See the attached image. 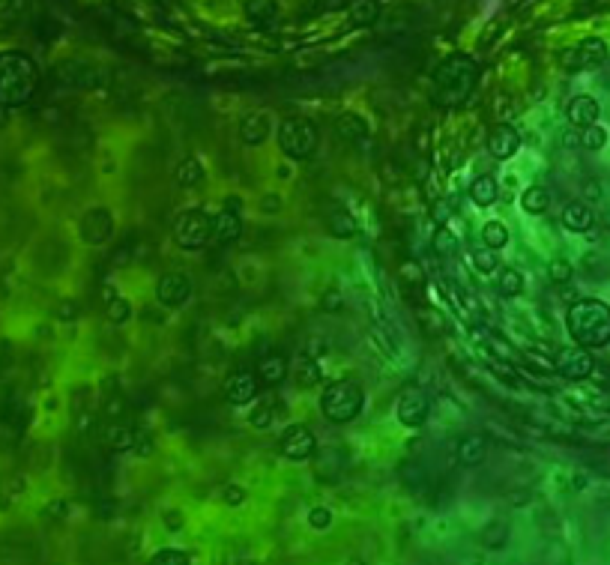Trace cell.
<instances>
[{
  "label": "cell",
  "mask_w": 610,
  "mask_h": 565,
  "mask_svg": "<svg viewBox=\"0 0 610 565\" xmlns=\"http://www.w3.org/2000/svg\"><path fill=\"white\" fill-rule=\"evenodd\" d=\"M479 84V63L467 54H452L434 69V102L458 108L473 96Z\"/></svg>",
  "instance_id": "6da1fadb"
},
{
  "label": "cell",
  "mask_w": 610,
  "mask_h": 565,
  "mask_svg": "<svg viewBox=\"0 0 610 565\" xmlns=\"http://www.w3.org/2000/svg\"><path fill=\"white\" fill-rule=\"evenodd\" d=\"M39 87V69L24 51H0V108H24Z\"/></svg>",
  "instance_id": "7a4b0ae2"
},
{
  "label": "cell",
  "mask_w": 610,
  "mask_h": 565,
  "mask_svg": "<svg viewBox=\"0 0 610 565\" xmlns=\"http://www.w3.org/2000/svg\"><path fill=\"white\" fill-rule=\"evenodd\" d=\"M569 335L575 344L598 350L610 344V305L602 299H578L566 317Z\"/></svg>",
  "instance_id": "3957f363"
},
{
  "label": "cell",
  "mask_w": 610,
  "mask_h": 565,
  "mask_svg": "<svg viewBox=\"0 0 610 565\" xmlns=\"http://www.w3.org/2000/svg\"><path fill=\"white\" fill-rule=\"evenodd\" d=\"M365 407V392L356 380H335L321 392V413L335 425H347Z\"/></svg>",
  "instance_id": "277c9868"
},
{
  "label": "cell",
  "mask_w": 610,
  "mask_h": 565,
  "mask_svg": "<svg viewBox=\"0 0 610 565\" xmlns=\"http://www.w3.org/2000/svg\"><path fill=\"white\" fill-rule=\"evenodd\" d=\"M321 132L308 117H287L278 126V150L285 152L290 161H305L314 156Z\"/></svg>",
  "instance_id": "5b68a950"
},
{
  "label": "cell",
  "mask_w": 610,
  "mask_h": 565,
  "mask_svg": "<svg viewBox=\"0 0 610 565\" xmlns=\"http://www.w3.org/2000/svg\"><path fill=\"white\" fill-rule=\"evenodd\" d=\"M174 242L183 251H201L213 242V219L204 210H186L174 221Z\"/></svg>",
  "instance_id": "8992f818"
},
{
  "label": "cell",
  "mask_w": 610,
  "mask_h": 565,
  "mask_svg": "<svg viewBox=\"0 0 610 565\" xmlns=\"http://www.w3.org/2000/svg\"><path fill=\"white\" fill-rule=\"evenodd\" d=\"M395 419L404 428H422L431 419V398L419 386H407L395 401Z\"/></svg>",
  "instance_id": "52a82bcc"
},
{
  "label": "cell",
  "mask_w": 610,
  "mask_h": 565,
  "mask_svg": "<svg viewBox=\"0 0 610 565\" xmlns=\"http://www.w3.org/2000/svg\"><path fill=\"white\" fill-rule=\"evenodd\" d=\"M553 371L560 377H566V380H587V377H593V371H595V359L580 344L562 347L560 353L553 356Z\"/></svg>",
  "instance_id": "ba28073f"
},
{
  "label": "cell",
  "mask_w": 610,
  "mask_h": 565,
  "mask_svg": "<svg viewBox=\"0 0 610 565\" xmlns=\"http://www.w3.org/2000/svg\"><path fill=\"white\" fill-rule=\"evenodd\" d=\"M195 284L186 272H165L156 281V302L165 305V308H180L192 299Z\"/></svg>",
  "instance_id": "9c48e42d"
},
{
  "label": "cell",
  "mask_w": 610,
  "mask_h": 565,
  "mask_svg": "<svg viewBox=\"0 0 610 565\" xmlns=\"http://www.w3.org/2000/svg\"><path fill=\"white\" fill-rule=\"evenodd\" d=\"M242 237V204L236 201V195L227 197L225 210L213 219V242L218 246H231Z\"/></svg>",
  "instance_id": "30bf717a"
},
{
  "label": "cell",
  "mask_w": 610,
  "mask_h": 565,
  "mask_svg": "<svg viewBox=\"0 0 610 565\" xmlns=\"http://www.w3.org/2000/svg\"><path fill=\"white\" fill-rule=\"evenodd\" d=\"M317 452V437L308 425H290L281 434V455L287 461H308Z\"/></svg>",
  "instance_id": "8fae6325"
},
{
  "label": "cell",
  "mask_w": 610,
  "mask_h": 565,
  "mask_svg": "<svg viewBox=\"0 0 610 565\" xmlns=\"http://www.w3.org/2000/svg\"><path fill=\"white\" fill-rule=\"evenodd\" d=\"M604 60H607V45H604V39H598V36L580 39L575 48L566 51V57H562V63H566L569 69H593V66H602Z\"/></svg>",
  "instance_id": "7c38bea8"
},
{
  "label": "cell",
  "mask_w": 610,
  "mask_h": 565,
  "mask_svg": "<svg viewBox=\"0 0 610 565\" xmlns=\"http://www.w3.org/2000/svg\"><path fill=\"white\" fill-rule=\"evenodd\" d=\"M258 398V377L251 371H233L225 380V401L233 407H245Z\"/></svg>",
  "instance_id": "4fadbf2b"
},
{
  "label": "cell",
  "mask_w": 610,
  "mask_h": 565,
  "mask_svg": "<svg viewBox=\"0 0 610 565\" xmlns=\"http://www.w3.org/2000/svg\"><path fill=\"white\" fill-rule=\"evenodd\" d=\"M111 233H114V219L108 210H90L84 221H81V237L90 246H102V242L111 239Z\"/></svg>",
  "instance_id": "5bb4252c"
},
{
  "label": "cell",
  "mask_w": 610,
  "mask_h": 565,
  "mask_svg": "<svg viewBox=\"0 0 610 565\" xmlns=\"http://www.w3.org/2000/svg\"><path fill=\"white\" fill-rule=\"evenodd\" d=\"M517 147H521V135H517L515 126L503 123V126H494V129H490V135H488V152L497 161L512 159L517 152Z\"/></svg>",
  "instance_id": "9a60e30c"
},
{
  "label": "cell",
  "mask_w": 610,
  "mask_h": 565,
  "mask_svg": "<svg viewBox=\"0 0 610 565\" xmlns=\"http://www.w3.org/2000/svg\"><path fill=\"white\" fill-rule=\"evenodd\" d=\"M566 114H569V123L575 126V129H587V126L598 123V117H602V105L595 102V96L580 93V96H575L569 102Z\"/></svg>",
  "instance_id": "2e32d148"
},
{
  "label": "cell",
  "mask_w": 610,
  "mask_h": 565,
  "mask_svg": "<svg viewBox=\"0 0 610 565\" xmlns=\"http://www.w3.org/2000/svg\"><path fill=\"white\" fill-rule=\"evenodd\" d=\"M267 135H269V117L263 111H251L240 120V138H242V143H249V147L263 143Z\"/></svg>",
  "instance_id": "e0dca14e"
},
{
  "label": "cell",
  "mask_w": 610,
  "mask_h": 565,
  "mask_svg": "<svg viewBox=\"0 0 610 565\" xmlns=\"http://www.w3.org/2000/svg\"><path fill=\"white\" fill-rule=\"evenodd\" d=\"M593 221H595L593 210L580 201H571V204H566V210H562V228L571 233H587L593 228Z\"/></svg>",
  "instance_id": "ac0fdd59"
},
{
  "label": "cell",
  "mask_w": 610,
  "mask_h": 565,
  "mask_svg": "<svg viewBox=\"0 0 610 565\" xmlns=\"http://www.w3.org/2000/svg\"><path fill=\"white\" fill-rule=\"evenodd\" d=\"M488 455V439L482 434H467L458 439V461L464 466H479Z\"/></svg>",
  "instance_id": "d6986e66"
},
{
  "label": "cell",
  "mask_w": 610,
  "mask_h": 565,
  "mask_svg": "<svg viewBox=\"0 0 610 565\" xmlns=\"http://www.w3.org/2000/svg\"><path fill=\"white\" fill-rule=\"evenodd\" d=\"M258 377L263 383H269V386H276V383H281L287 377V356L285 353H269V356H263L260 362H258Z\"/></svg>",
  "instance_id": "ffe728a7"
},
{
  "label": "cell",
  "mask_w": 610,
  "mask_h": 565,
  "mask_svg": "<svg viewBox=\"0 0 610 565\" xmlns=\"http://www.w3.org/2000/svg\"><path fill=\"white\" fill-rule=\"evenodd\" d=\"M245 18L251 24H272L278 18V0H245Z\"/></svg>",
  "instance_id": "44dd1931"
},
{
  "label": "cell",
  "mask_w": 610,
  "mask_h": 565,
  "mask_svg": "<svg viewBox=\"0 0 610 565\" xmlns=\"http://www.w3.org/2000/svg\"><path fill=\"white\" fill-rule=\"evenodd\" d=\"M174 179L180 188H195L198 183H204V165L195 156H186L174 170Z\"/></svg>",
  "instance_id": "7402d4cb"
},
{
  "label": "cell",
  "mask_w": 610,
  "mask_h": 565,
  "mask_svg": "<svg viewBox=\"0 0 610 565\" xmlns=\"http://www.w3.org/2000/svg\"><path fill=\"white\" fill-rule=\"evenodd\" d=\"M497 195H499V186H497V179L490 177V174H482V177L473 179V186H470V197H473V204H479V206H490V204L497 201Z\"/></svg>",
  "instance_id": "603a6c76"
},
{
  "label": "cell",
  "mask_w": 610,
  "mask_h": 565,
  "mask_svg": "<svg viewBox=\"0 0 610 565\" xmlns=\"http://www.w3.org/2000/svg\"><path fill=\"white\" fill-rule=\"evenodd\" d=\"M521 206H524V212H530V215L548 212V206H551V192H548L544 186H530V188H524Z\"/></svg>",
  "instance_id": "cb8c5ba5"
},
{
  "label": "cell",
  "mask_w": 610,
  "mask_h": 565,
  "mask_svg": "<svg viewBox=\"0 0 610 565\" xmlns=\"http://www.w3.org/2000/svg\"><path fill=\"white\" fill-rule=\"evenodd\" d=\"M335 129H339V135L344 141H362L368 135V123L362 120L359 114H341L339 117V123H335Z\"/></svg>",
  "instance_id": "d4e9b609"
},
{
  "label": "cell",
  "mask_w": 610,
  "mask_h": 565,
  "mask_svg": "<svg viewBox=\"0 0 610 565\" xmlns=\"http://www.w3.org/2000/svg\"><path fill=\"white\" fill-rule=\"evenodd\" d=\"M350 24L356 27H368L377 18V3L374 0H350Z\"/></svg>",
  "instance_id": "484cf974"
},
{
  "label": "cell",
  "mask_w": 610,
  "mask_h": 565,
  "mask_svg": "<svg viewBox=\"0 0 610 565\" xmlns=\"http://www.w3.org/2000/svg\"><path fill=\"white\" fill-rule=\"evenodd\" d=\"M135 430L126 428V425H111L108 428V446L114 448V452H129V448H135Z\"/></svg>",
  "instance_id": "4316f807"
},
{
  "label": "cell",
  "mask_w": 610,
  "mask_h": 565,
  "mask_svg": "<svg viewBox=\"0 0 610 565\" xmlns=\"http://www.w3.org/2000/svg\"><path fill=\"white\" fill-rule=\"evenodd\" d=\"M482 242H485L488 248H494V251L506 248V246H508V230H506V224H503V221H488L485 228H482Z\"/></svg>",
  "instance_id": "83f0119b"
},
{
  "label": "cell",
  "mask_w": 610,
  "mask_h": 565,
  "mask_svg": "<svg viewBox=\"0 0 610 565\" xmlns=\"http://www.w3.org/2000/svg\"><path fill=\"white\" fill-rule=\"evenodd\" d=\"M330 233H332V237H339V239L353 237V233H356V221H353V215L344 212V210H335L330 215Z\"/></svg>",
  "instance_id": "f1b7e54d"
},
{
  "label": "cell",
  "mask_w": 610,
  "mask_h": 565,
  "mask_svg": "<svg viewBox=\"0 0 610 565\" xmlns=\"http://www.w3.org/2000/svg\"><path fill=\"white\" fill-rule=\"evenodd\" d=\"M497 287H499V293H503L506 299H512V296H521L524 278H521V272H517V269H503V272L497 275Z\"/></svg>",
  "instance_id": "f546056e"
},
{
  "label": "cell",
  "mask_w": 610,
  "mask_h": 565,
  "mask_svg": "<svg viewBox=\"0 0 610 565\" xmlns=\"http://www.w3.org/2000/svg\"><path fill=\"white\" fill-rule=\"evenodd\" d=\"M431 246H434V251L440 257H452V255H458V237L449 230V228H437V233H434V239H431Z\"/></svg>",
  "instance_id": "4dcf8cb0"
},
{
  "label": "cell",
  "mask_w": 610,
  "mask_h": 565,
  "mask_svg": "<svg viewBox=\"0 0 610 565\" xmlns=\"http://www.w3.org/2000/svg\"><path fill=\"white\" fill-rule=\"evenodd\" d=\"M604 143H607L604 126L593 123V126H587V129H580V147H584V150L595 152V150H604Z\"/></svg>",
  "instance_id": "1f68e13d"
},
{
  "label": "cell",
  "mask_w": 610,
  "mask_h": 565,
  "mask_svg": "<svg viewBox=\"0 0 610 565\" xmlns=\"http://www.w3.org/2000/svg\"><path fill=\"white\" fill-rule=\"evenodd\" d=\"M506 538H508V526L503 524V520H494V524H488L485 529H482V544L485 547H503L506 544Z\"/></svg>",
  "instance_id": "d6a6232c"
},
{
  "label": "cell",
  "mask_w": 610,
  "mask_h": 565,
  "mask_svg": "<svg viewBox=\"0 0 610 565\" xmlns=\"http://www.w3.org/2000/svg\"><path fill=\"white\" fill-rule=\"evenodd\" d=\"M548 278L553 284H569L571 278H575V266H571L566 257H553L548 264Z\"/></svg>",
  "instance_id": "836d02e7"
},
{
  "label": "cell",
  "mask_w": 610,
  "mask_h": 565,
  "mask_svg": "<svg viewBox=\"0 0 610 565\" xmlns=\"http://www.w3.org/2000/svg\"><path fill=\"white\" fill-rule=\"evenodd\" d=\"M105 314H108V320H111L114 326H123V323L132 317V305L126 299H120V296H114V299H108Z\"/></svg>",
  "instance_id": "e575fe53"
},
{
  "label": "cell",
  "mask_w": 610,
  "mask_h": 565,
  "mask_svg": "<svg viewBox=\"0 0 610 565\" xmlns=\"http://www.w3.org/2000/svg\"><path fill=\"white\" fill-rule=\"evenodd\" d=\"M153 565H186L189 562V553L186 551H177V547H162L150 556Z\"/></svg>",
  "instance_id": "d590c367"
},
{
  "label": "cell",
  "mask_w": 610,
  "mask_h": 565,
  "mask_svg": "<svg viewBox=\"0 0 610 565\" xmlns=\"http://www.w3.org/2000/svg\"><path fill=\"white\" fill-rule=\"evenodd\" d=\"M249 425L251 428H269L272 425V404L269 401H258L251 407V413H249Z\"/></svg>",
  "instance_id": "8d00e7d4"
},
{
  "label": "cell",
  "mask_w": 610,
  "mask_h": 565,
  "mask_svg": "<svg viewBox=\"0 0 610 565\" xmlns=\"http://www.w3.org/2000/svg\"><path fill=\"white\" fill-rule=\"evenodd\" d=\"M473 264H476V269H479V272H485V275L494 272V269H497V251L488 248V246L479 248V251H473Z\"/></svg>",
  "instance_id": "74e56055"
},
{
  "label": "cell",
  "mask_w": 610,
  "mask_h": 565,
  "mask_svg": "<svg viewBox=\"0 0 610 565\" xmlns=\"http://www.w3.org/2000/svg\"><path fill=\"white\" fill-rule=\"evenodd\" d=\"M308 524H312V529H330V524H332V511L326 508V506H314L312 511H308Z\"/></svg>",
  "instance_id": "f35d334b"
},
{
  "label": "cell",
  "mask_w": 610,
  "mask_h": 565,
  "mask_svg": "<svg viewBox=\"0 0 610 565\" xmlns=\"http://www.w3.org/2000/svg\"><path fill=\"white\" fill-rule=\"evenodd\" d=\"M317 380H321L317 365L312 362V359H303V368H299V383H303V386H314Z\"/></svg>",
  "instance_id": "ab89813d"
},
{
  "label": "cell",
  "mask_w": 610,
  "mask_h": 565,
  "mask_svg": "<svg viewBox=\"0 0 610 565\" xmlns=\"http://www.w3.org/2000/svg\"><path fill=\"white\" fill-rule=\"evenodd\" d=\"M54 317L63 320V323L75 320V317H78V305L72 302V299H69V302H60V305H57V311H54Z\"/></svg>",
  "instance_id": "60d3db41"
},
{
  "label": "cell",
  "mask_w": 610,
  "mask_h": 565,
  "mask_svg": "<svg viewBox=\"0 0 610 565\" xmlns=\"http://www.w3.org/2000/svg\"><path fill=\"white\" fill-rule=\"evenodd\" d=\"M225 502H227V506H242V502H245V490L240 488V484H227V488H225Z\"/></svg>",
  "instance_id": "b9f144b4"
},
{
  "label": "cell",
  "mask_w": 610,
  "mask_h": 565,
  "mask_svg": "<svg viewBox=\"0 0 610 565\" xmlns=\"http://www.w3.org/2000/svg\"><path fill=\"white\" fill-rule=\"evenodd\" d=\"M323 311H339L341 308V296H339V290H326V296H323Z\"/></svg>",
  "instance_id": "7bdbcfd3"
},
{
  "label": "cell",
  "mask_w": 610,
  "mask_h": 565,
  "mask_svg": "<svg viewBox=\"0 0 610 565\" xmlns=\"http://www.w3.org/2000/svg\"><path fill=\"white\" fill-rule=\"evenodd\" d=\"M260 210H263V212H278V210H281V197H278V195H267V197L260 201Z\"/></svg>",
  "instance_id": "ee69618b"
},
{
  "label": "cell",
  "mask_w": 610,
  "mask_h": 565,
  "mask_svg": "<svg viewBox=\"0 0 610 565\" xmlns=\"http://www.w3.org/2000/svg\"><path fill=\"white\" fill-rule=\"evenodd\" d=\"M584 195L589 197V201H602V186H598V183H587Z\"/></svg>",
  "instance_id": "f6af8a7d"
},
{
  "label": "cell",
  "mask_w": 610,
  "mask_h": 565,
  "mask_svg": "<svg viewBox=\"0 0 610 565\" xmlns=\"http://www.w3.org/2000/svg\"><path fill=\"white\" fill-rule=\"evenodd\" d=\"M165 524H168L171 529H180V526H183V517H180L177 511H168V515H165Z\"/></svg>",
  "instance_id": "bcb514c9"
},
{
  "label": "cell",
  "mask_w": 610,
  "mask_h": 565,
  "mask_svg": "<svg viewBox=\"0 0 610 565\" xmlns=\"http://www.w3.org/2000/svg\"><path fill=\"white\" fill-rule=\"evenodd\" d=\"M598 221H602L604 230H610V204H604V210H602V215H598Z\"/></svg>",
  "instance_id": "7dc6e473"
},
{
  "label": "cell",
  "mask_w": 610,
  "mask_h": 565,
  "mask_svg": "<svg viewBox=\"0 0 610 565\" xmlns=\"http://www.w3.org/2000/svg\"><path fill=\"white\" fill-rule=\"evenodd\" d=\"M350 0H323V6H330V9H339V6H347Z\"/></svg>",
  "instance_id": "c3c4849f"
},
{
  "label": "cell",
  "mask_w": 610,
  "mask_h": 565,
  "mask_svg": "<svg viewBox=\"0 0 610 565\" xmlns=\"http://www.w3.org/2000/svg\"><path fill=\"white\" fill-rule=\"evenodd\" d=\"M6 359H9V347H6V344H0V371H3Z\"/></svg>",
  "instance_id": "681fc988"
}]
</instances>
